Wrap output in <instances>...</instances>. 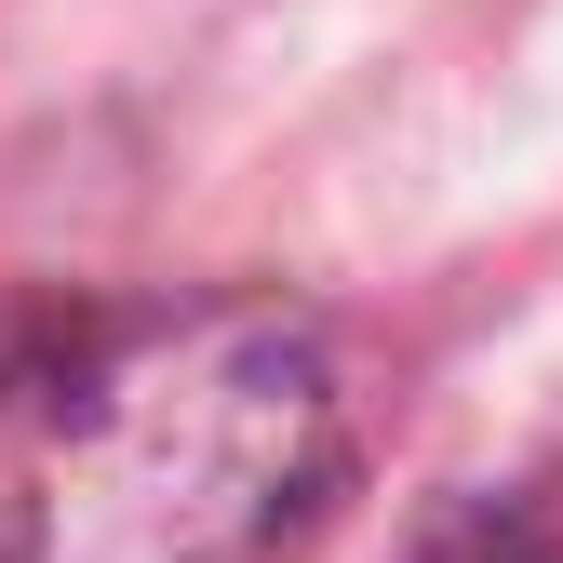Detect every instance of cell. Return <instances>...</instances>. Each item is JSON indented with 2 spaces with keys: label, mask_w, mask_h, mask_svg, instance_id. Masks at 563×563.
I'll list each match as a JSON object with an SVG mask.
<instances>
[{
  "label": "cell",
  "mask_w": 563,
  "mask_h": 563,
  "mask_svg": "<svg viewBox=\"0 0 563 563\" xmlns=\"http://www.w3.org/2000/svg\"><path fill=\"white\" fill-rule=\"evenodd\" d=\"M349 456L335 349L255 296L0 322V563H268Z\"/></svg>",
  "instance_id": "cell-1"
},
{
  "label": "cell",
  "mask_w": 563,
  "mask_h": 563,
  "mask_svg": "<svg viewBox=\"0 0 563 563\" xmlns=\"http://www.w3.org/2000/svg\"><path fill=\"white\" fill-rule=\"evenodd\" d=\"M443 563H550V550H537V537H523V523H483V537H456V550H443Z\"/></svg>",
  "instance_id": "cell-2"
}]
</instances>
